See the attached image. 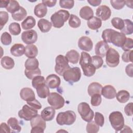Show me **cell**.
Returning a JSON list of instances; mask_svg holds the SVG:
<instances>
[{
    "mask_svg": "<svg viewBox=\"0 0 133 133\" xmlns=\"http://www.w3.org/2000/svg\"><path fill=\"white\" fill-rule=\"evenodd\" d=\"M79 64L85 76L90 77L95 74L96 69L91 63V57L88 53L85 51L81 52Z\"/></svg>",
    "mask_w": 133,
    "mask_h": 133,
    "instance_id": "6da1fadb",
    "label": "cell"
},
{
    "mask_svg": "<svg viewBox=\"0 0 133 133\" xmlns=\"http://www.w3.org/2000/svg\"><path fill=\"white\" fill-rule=\"evenodd\" d=\"M69 12L65 10L60 9L53 14L50 20L52 25L56 28H60L64 25V22H66L70 18Z\"/></svg>",
    "mask_w": 133,
    "mask_h": 133,
    "instance_id": "7a4b0ae2",
    "label": "cell"
},
{
    "mask_svg": "<svg viewBox=\"0 0 133 133\" xmlns=\"http://www.w3.org/2000/svg\"><path fill=\"white\" fill-rule=\"evenodd\" d=\"M76 115L75 112L71 110L60 112L56 117V122L59 125H71L76 121Z\"/></svg>",
    "mask_w": 133,
    "mask_h": 133,
    "instance_id": "3957f363",
    "label": "cell"
},
{
    "mask_svg": "<svg viewBox=\"0 0 133 133\" xmlns=\"http://www.w3.org/2000/svg\"><path fill=\"white\" fill-rule=\"evenodd\" d=\"M109 121L111 126L116 132L119 131L124 126V118L122 113L119 111H114L109 115Z\"/></svg>",
    "mask_w": 133,
    "mask_h": 133,
    "instance_id": "277c9868",
    "label": "cell"
},
{
    "mask_svg": "<svg viewBox=\"0 0 133 133\" xmlns=\"http://www.w3.org/2000/svg\"><path fill=\"white\" fill-rule=\"evenodd\" d=\"M77 111L82 118L86 122H91L94 116V112L89 105L85 102H81L77 107Z\"/></svg>",
    "mask_w": 133,
    "mask_h": 133,
    "instance_id": "5b68a950",
    "label": "cell"
},
{
    "mask_svg": "<svg viewBox=\"0 0 133 133\" xmlns=\"http://www.w3.org/2000/svg\"><path fill=\"white\" fill-rule=\"evenodd\" d=\"M30 125L32 127L31 133H43L46 127L45 121L39 114L36 115L30 121Z\"/></svg>",
    "mask_w": 133,
    "mask_h": 133,
    "instance_id": "8992f818",
    "label": "cell"
},
{
    "mask_svg": "<svg viewBox=\"0 0 133 133\" xmlns=\"http://www.w3.org/2000/svg\"><path fill=\"white\" fill-rule=\"evenodd\" d=\"M63 77L64 79L68 82L71 83L77 82L81 77V71L78 67L70 68L64 72Z\"/></svg>",
    "mask_w": 133,
    "mask_h": 133,
    "instance_id": "52a82bcc",
    "label": "cell"
},
{
    "mask_svg": "<svg viewBox=\"0 0 133 133\" xmlns=\"http://www.w3.org/2000/svg\"><path fill=\"white\" fill-rule=\"evenodd\" d=\"M56 65L55 70L56 73L60 76H62L64 72L70 68L66 58L61 55L57 56L55 60Z\"/></svg>",
    "mask_w": 133,
    "mask_h": 133,
    "instance_id": "ba28073f",
    "label": "cell"
},
{
    "mask_svg": "<svg viewBox=\"0 0 133 133\" xmlns=\"http://www.w3.org/2000/svg\"><path fill=\"white\" fill-rule=\"evenodd\" d=\"M47 101L48 103L56 110L62 108L65 103L63 97L61 95L56 92L50 93L49 95L48 96Z\"/></svg>",
    "mask_w": 133,
    "mask_h": 133,
    "instance_id": "9c48e42d",
    "label": "cell"
},
{
    "mask_svg": "<svg viewBox=\"0 0 133 133\" xmlns=\"http://www.w3.org/2000/svg\"><path fill=\"white\" fill-rule=\"evenodd\" d=\"M107 64L111 68L117 66L119 63V55L117 51L112 48H109L105 55Z\"/></svg>",
    "mask_w": 133,
    "mask_h": 133,
    "instance_id": "30bf717a",
    "label": "cell"
},
{
    "mask_svg": "<svg viewBox=\"0 0 133 133\" xmlns=\"http://www.w3.org/2000/svg\"><path fill=\"white\" fill-rule=\"evenodd\" d=\"M126 39V37L124 34L112 30L109 37V43H112L114 45L122 47L124 44Z\"/></svg>",
    "mask_w": 133,
    "mask_h": 133,
    "instance_id": "8fae6325",
    "label": "cell"
},
{
    "mask_svg": "<svg viewBox=\"0 0 133 133\" xmlns=\"http://www.w3.org/2000/svg\"><path fill=\"white\" fill-rule=\"evenodd\" d=\"M37 114V110L27 104L24 105L22 109L18 112L19 117L26 121H31Z\"/></svg>",
    "mask_w": 133,
    "mask_h": 133,
    "instance_id": "7c38bea8",
    "label": "cell"
},
{
    "mask_svg": "<svg viewBox=\"0 0 133 133\" xmlns=\"http://www.w3.org/2000/svg\"><path fill=\"white\" fill-rule=\"evenodd\" d=\"M37 32L34 30H29L22 32L21 34L22 41L27 45L33 44L37 40Z\"/></svg>",
    "mask_w": 133,
    "mask_h": 133,
    "instance_id": "4fadbf2b",
    "label": "cell"
},
{
    "mask_svg": "<svg viewBox=\"0 0 133 133\" xmlns=\"http://www.w3.org/2000/svg\"><path fill=\"white\" fill-rule=\"evenodd\" d=\"M96 14L97 17L101 20L105 21L110 18L111 10L108 6L106 5H101L97 8Z\"/></svg>",
    "mask_w": 133,
    "mask_h": 133,
    "instance_id": "5bb4252c",
    "label": "cell"
},
{
    "mask_svg": "<svg viewBox=\"0 0 133 133\" xmlns=\"http://www.w3.org/2000/svg\"><path fill=\"white\" fill-rule=\"evenodd\" d=\"M78 46L82 50L90 51L92 49L93 43L89 37L82 36L78 41Z\"/></svg>",
    "mask_w": 133,
    "mask_h": 133,
    "instance_id": "9a60e30c",
    "label": "cell"
},
{
    "mask_svg": "<svg viewBox=\"0 0 133 133\" xmlns=\"http://www.w3.org/2000/svg\"><path fill=\"white\" fill-rule=\"evenodd\" d=\"M109 49V45L103 41L98 42L95 46V52L97 56L104 57Z\"/></svg>",
    "mask_w": 133,
    "mask_h": 133,
    "instance_id": "2e32d148",
    "label": "cell"
},
{
    "mask_svg": "<svg viewBox=\"0 0 133 133\" xmlns=\"http://www.w3.org/2000/svg\"><path fill=\"white\" fill-rule=\"evenodd\" d=\"M61 80L60 77L56 74H50L46 79V85L51 89L58 88L60 85Z\"/></svg>",
    "mask_w": 133,
    "mask_h": 133,
    "instance_id": "e0dca14e",
    "label": "cell"
},
{
    "mask_svg": "<svg viewBox=\"0 0 133 133\" xmlns=\"http://www.w3.org/2000/svg\"><path fill=\"white\" fill-rule=\"evenodd\" d=\"M20 96L22 100L26 102L32 101L35 99V95L33 90L29 87L22 88L20 91Z\"/></svg>",
    "mask_w": 133,
    "mask_h": 133,
    "instance_id": "ac0fdd59",
    "label": "cell"
},
{
    "mask_svg": "<svg viewBox=\"0 0 133 133\" xmlns=\"http://www.w3.org/2000/svg\"><path fill=\"white\" fill-rule=\"evenodd\" d=\"M101 95L108 99H114L116 97V91L115 88L110 85H107L102 87Z\"/></svg>",
    "mask_w": 133,
    "mask_h": 133,
    "instance_id": "d6986e66",
    "label": "cell"
},
{
    "mask_svg": "<svg viewBox=\"0 0 133 133\" xmlns=\"http://www.w3.org/2000/svg\"><path fill=\"white\" fill-rule=\"evenodd\" d=\"M55 114V109L54 108L47 107L42 111L41 115L45 121H50L54 119Z\"/></svg>",
    "mask_w": 133,
    "mask_h": 133,
    "instance_id": "ffe728a7",
    "label": "cell"
},
{
    "mask_svg": "<svg viewBox=\"0 0 133 133\" xmlns=\"http://www.w3.org/2000/svg\"><path fill=\"white\" fill-rule=\"evenodd\" d=\"M10 51L14 56L20 57L25 53V47L22 44H15L11 47Z\"/></svg>",
    "mask_w": 133,
    "mask_h": 133,
    "instance_id": "44dd1931",
    "label": "cell"
},
{
    "mask_svg": "<svg viewBox=\"0 0 133 133\" xmlns=\"http://www.w3.org/2000/svg\"><path fill=\"white\" fill-rule=\"evenodd\" d=\"M102 86L98 82H92L90 83L88 87V94L90 96L94 94H101Z\"/></svg>",
    "mask_w": 133,
    "mask_h": 133,
    "instance_id": "7402d4cb",
    "label": "cell"
},
{
    "mask_svg": "<svg viewBox=\"0 0 133 133\" xmlns=\"http://www.w3.org/2000/svg\"><path fill=\"white\" fill-rule=\"evenodd\" d=\"M79 16L82 19L88 20L94 17L93 10L88 6H84L79 10Z\"/></svg>",
    "mask_w": 133,
    "mask_h": 133,
    "instance_id": "603a6c76",
    "label": "cell"
},
{
    "mask_svg": "<svg viewBox=\"0 0 133 133\" xmlns=\"http://www.w3.org/2000/svg\"><path fill=\"white\" fill-rule=\"evenodd\" d=\"M24 55L29 58H35L38 55L37 47L34 44L27 45L25 47Z\"/></svg>",
    "mask_w": 133,
    "mask_h": 133,
    "instance_id": "cb8c5ba5",
    "label": "cell"
},
{
    "mask_svg": "<svg viewBox=\"0 0 133 133\" xmlns=\"http://www.w3.org/2000/svg\"><path fill=\"white\" fill-rule=\"evenodd\" d=\"M37 26L42 32L46 33L50 30L52 23L45 19H41L37 22Z\"/></svg>",
    "mask_w": 133,
    "mask_h": 133,
    "instance_id": "d4e9b609",
    "label": "cell"
},
{
    "mask_svg": "<svg viewBox=\"0 0 133 133\" xmlns=\"http://www.w3.org/2000/svg\"><path fill=\"white\" fill-rule=\"evenodd\" d=\"M69 62L72 64H76L78 63L80 59L79 53L75 50L72 49L66 52L65 56Z\"/></svg>",
    "mask_w": 133,
    "mask_h": 133,
    "instance_id": "484cf974",
    "label": "cell"
},
{
    "mask_svg": "<svg viewBox=\"0 0 133 133\" xmlns=\"http://www.w3.org/2000/svg\"><path fill=\"white\" fill-rule=\"evenodd\" d=\"M36 24V20L35 18L31 16H29L22 22L21 27L23 30H30L32 29Z\"/></svg>",
    "mask_w": 133,
    "mask_h": 133,
    "instance_id": "4316f807",
    "label": "cell"
},
{
    "mask_svg": "<svg viewBox=\"0 0 133 133\" xmlns=\"http://www.w3.org/2000/svg\"><path fill=\"white\" fill-rule=\"evenodd\" d=\"M34 12L38 18H43L47 14V8L43 3H39L35 6Z\"/></svg>",
    "mask_w": 133,
    "mask_h": 133,
    "instance_id": "83f0119b",
    "label": "cell"
},
{
    "mask_svg": "<svg viewBox=\"0 0 133 133\" xmlns=\"http://www.w3.org/2000/svg\"><path fill=\"white\" fill-rule=\"evenodd\" d=\"M7 124L10 127L12 132H19L21 130V127L20 126L18 121L15 117L9 118L7 121Z\"/></svg>",
    "mask_w": 133,
    "mask_h": 133,
    "instance_id": "f1b7e54d",
    "label": "cell"
},
{
    "mask_svg": "<svg viewBox=\"0 0 133 133\" xmlns=\"http://www.w3.org/2000/svg\"><path fill=\"white\" fill-rule=\"evenodd\" d=\"M36 90L38 96L41 98H46L50 94L49 87L46 85V84L39 85L36 88Z\"/></svg>",
    "mask_w": 133,
    "mask_h": 133,
    "instance_id": "f546056e",
    "label": "cell"
},
{
    "mask_svg": "<svg viewBox=\"0 0 133 133\" xmlns=\"http://www.w3.org/2000/svg\"><path fill=\"white\" fill-rule=\"evenodd\" d=\"M87 25L89 29L96 30L101 26L102 21L97 17H93L87 21Z\"/></svg>",
    "mask_w": 133,
    "mask_h": 133,
    "instance_id": "4dcf8cb0",
    "label": "cell"
},
{
    "mask_svg": "<svg viewBox=\"0 0 133 133\" xmlns=\"http://www.w3.org/2000/svg\"><path fill=\"white\" fill-rule=\"evenodd\" d=\"M2 66L7 70L12 69L15 66V62L12 58L8 56H4L1 60Z\"/></svg>",
    "mask_w": 133,
    "mask_h": 133,
    "instance_id": "1f68e13d",
    "label": "cell"
},
{
    "mask_svg": "<svg viewBox=\"0 0 133 133\" xmlns=\"http://www.w3.org/2000/svg\"><path fill=\"white\" fill-rule=\"evenodd\" d=\"M39 62L38 60L35 58H28L24 63L25 70H34L38 68Z\"/></svg>",
    "mask_w": 133,
    "mask_h": 133,
    "instance_id": "d6a6232c",
    "label": "cell"
},
{
    "mask_svg": "<svg viewBox=\"0 0 133 133\" xmlns=\"http://www.w3.org/2000/svg\"><path fill=\"white\" fill-rule=\"evenodd\" d=\"M117 100L120 103H125L130 98V94L125 90H121L118 91L116 95Z\"/></svg>",
    "mask_w": 133,
    "mask_h": 133,
    "instance_id": "836d02e7",
    "label": "cell"
},
{
    "mask_svg": "<svg viewBox=\"0 0 133 133\" xmlns=\"http://www.w3.org/2000/svg\"><path fill=\"white\" fill-rule=\"evenodd\" d=\"M124 22V27L121 30V33L125 35H130L133 33V23L129 19L123 20Z\"/></svg>",
    "mask_w": 133,
    "mask_h": 133,
    "instance_id": "e575fe53",
    "label": "cell"
},
{
    "mask_svg": "<svg viewBox=\"0 0 133 133\" xmlns=\"http://www.w3.org/2000/svg\"><path fill=\"white\" fill-rule=\"evenodd\" d=\"M26 10L23 7L20 6L18 11L11 14V17L15 20L20 21L25 18V17L26 16Z\"/></svg>",
    "mask_w": 133,
    "mask_h": 133,
    "instance_id": "d590c367",
    "label": "cell"
},
{
    "mask_svg": "<svg viewBox=\"0 0 133 133\" xmlns=\"http://www.w3.org/2000/svg\"><path fill=\"white\" fill-rule=\"evenodd\" d=\"M20 6L19 5V4L17 1L12 0L9 1V3L8 4L6 9L7 11L12 14L18 11L20 9Z\"/></svg>",
    "mask_w": 133,
    "mask_h": 133,
    "instance_id": "8d00e7d4",
    "label": "cell"
},
{
    "mask_svg": "<svg viewBox=\"0 0 133 133\" xmlns=\"http://www.w3.org/2000/svg\"><path fill=\"white\" fill-rule=\"evenodd\" d=\"M69 24L72 28H77L80 26L81 21L77 16L71 14L69 20Z\"/></svg>",
    "mask_w": 133,
    "mask_h": 133,
    "instance_id": "74e56055",
    "label": "cell"
},
{
    "mask_svg": "<svg viewBox=\"0 0 133 133\" xmlns=\"http://www.w3.org/2000/svg\"><path fill=\"white\" fill-rule=\"evenodd\" d=\"M9 32L13 35H18L21 31L20 24L17 22H12L9 25Z\"/></svg>",
    "mask_w": 133,
    "mask_h": 133,
    "instance_id": "f35d334b",
    "label": "cell"
},
{
    "mask_svg": "<svg viewBox=\"0 0 133 133\" xmlns=\"http://www.w3.org/2000/svg\"><path fill=\"white\" fill-rule=\"evenodd\" d=\"M86 131L88 133H97L99 130V126L95 122L91 121L88 122L86 127Z\"/></svg>",
    "mask_w": 133,
    "mask_h": 133,
    "instance_id": "ab89813d",
    "label": "cell"
},
{
    "mask_svg": "<svg viewBox=\"0 0 133 133\" xmlns=\"http://www.w3.org/2000/svg\"><path fill=\"white\" fill-rule=\"evenodd\" d=\"M112 25L116 29L121 30L123 29L124 25V20L118 17H114L111 20Z\"/></svg>",
    "mask_w": 133,
    "mask_h": 133,
    "instance_id": "60d3db41",
    "label": "cell"
},
{
    "mask_svg": "<svg viewBox=\"0 0 133 133\" xmlns=\"http://www.w3.org/2000/svg\"><path fill=\"white\" fill-rule=\"evenodd\" d=\"M24 74L28 78L32 79L35 76L40 75L41 74V71L39 68L34 70H27L25 69Z\"/></svg>",
    "mask_w": 133,
    "mask_h": 133,
    "instance_id": "b9f144b4",
    "label": "cell"
},
{
    "mask_svg": "<svg viewBox=\"0 0 133 133\" xmlns=\"http://www.w3.org/2000/svg\"><path fill=\"white\" fill-rule=\"evenodd\" d=\"M46 80L45 77L41 75H38L35 76L32 79V85L34 88H36L39 85L45 84Z\"/></svg>",
    "mask_w": 133,
    "mask_h": 133,
    "instance_id": "7bdbcfd3",
    "label": "cell"
},
{
    "mask_svg": "<svg viewBox=\"0 0 133 133\" xmlns=\"http://www.w3.org/2000/svg\"><path fill=\"white\" fill-rule=\"evenodd\" d=\"M1 41L4 45L7 46L10 45L12 41V38L10 34L7 32H3L1 36Z\"/></svg>",
    "mask_w": 133,
    "mask_h": 133,
    "instance_id": "ee69618b",
    "label": "cell"
},
{
    "mask_svg": "<svg viewBox=\"0 0 133 133\" xmlns=\"http://www.w3.org/2000/svg\"><path fill=\"white\" fill-rule=\"evenodd\" d=\"M91 63L96 69L100 68L103 63L102 58L98 56H93L91 57Z\"/></svg>",
    "mask_w": 133,
    "mask_h": 133,
    "instance_id": "f6af8a7d",
    "label": "cell"
},
{
    "mask_svg": "<svg viewBox=\"0 0 133 133\" xmlns=\"http://www.w3.org/2000/svg\"><path fill=\"white\" fill-rule=\"evenodd\" d=\"M102 101V98L100 94H94L91 96L90 103L94 107L99 106Z\"/></svg>",
    "mask_w": 133,
    "mask_h": 133,
    "instance_id": "bcb514c9",
    "label": "cell"
},
{
    "mask_svg": "<svg viewBox=\"0 0 133 133\" xmlns=\"http://www.w3.org/2000/svg\"><path fill=\"white\" fill-rule=\"evenodd\" d=\"M59 5L62 8L72 9L74 7V1L73 0H60Z\"/></svg>",
    "mask_w": 133,
    "mask_h": 133,
    "instance_id": "7dc6e473",
    "label": "cell"
},
{
    "mask_svg": "<svg viewBox=\"0 0 133 133\" xmlns=\"http://www.w3.org/2000/svg\"><path fill=\"white\" fill-rule=\"evenodd\" d=\"M9 19L8 14L6 11H0V26L1 30L2 29L3 26L7 22Z\"/></svg>",
    "mask_w": 133,
    "mask_h": 133,
    "instance_id": "c3c4849f",
    "label": "cell"
},
{
    "mask_svg": "<svg viewBox=\"0 0 133 133\" xmlns=\"http://www.w3.org/2000/svg\"><path fill=\"white\" fill-rule=\"evenodd\" d=\"M95 122L100 127H102L104 123V117L102 114L97 112L95 114Z\"/></svg>",
    "mask_w": 133,
    "mask_h": 133,
    "instance_id": "681fc988",
    "label": "cell"
},
{
    "mask_svg": "<svg viewBox=\"0 0 133 133\" xmlns=\"http://www.w3.org/2000/svg\"><path fill=\"white\" fill-rule=\"evenodd\" d=\"M132 52L133 51L132 50L126 51H125L122 56V60L125 62H132Z\"/></svg>",
    "mask_w": 133,
    "mask_h": 133,
    "instance_id": "f907efd6",
    "label": "cell"
},
{
    "mask_svg": "<svg viewBox=\"0 0 133 133\" xmlns=\"http://www.w3.org/2000/svg\"><path fill=\"white\" fill-rule=\"evenodd\" d=\"M110 3L111 4V6L113 7V8H114L116 10H119L122 9L125 5V1H118V0H116V1H110Z\"/></svg>",
    "mask_w": 133,
    "mask_h": 133,
    "instance_id": "816d5d0a",
    "label": "cell"
},
{
    "mask_svg": "<svg viewBox=\"0 0 133 133\" xmlns=\"http://www.w3.org/2000/svg\"><path fill=\"white\" fill-rule=\"evenodd\" d=\"M133 48V40L132 39L130 38H126V41L123 45V46L122 47V49L126 51L130 50V49H132Z\"/></svg>",
    "mask_w": 133,
    "mask_h": 133,
    "instance_id": "f5cc1de1",
    "label": "cell"
},
{
    "mask_svg": "<svg viewBox=\"0 0 133 133\" xmlns=\"http://www.w3.org/2000/svg\"><path fill=\"white\" fill-rule=\"evenodd\" d=\"M26 103L29 105L31 106V107L34 108L36 110H39L42 108L41 104L36 99H35L34 100L31 101H28V102H26Z\"/></svg>",
    "mask_w": 133,
    "mask_h": 133,
    "instance_id": "db71d44e",
    "label": "cell"
},
{
    "mask_svg": "<svg viewBox=\"0 0 133 133\" xmlns=\"http://www.w3.org/2000/svg\"><path fill=\"white\" fill-rule=\"evenodd\" d=\"M132 102H130L126 105L124 108V112L128 116H132Z\"/></svg>",
    "mask_w": 133,
    "mask_h": 133,
    "instance_id": "11a10c76",
    "label": "cell"
},
{
    "mask_svg": "<svg viewBox=\"0 0 133 133\" xmlns=\"http://www.w3.org/2000/svg\"><path fill=\"white\" fill-rule=\"evenodd\" d=\"M0 132H10L11 129L8 124L5 123H2L0 127Z\"/></svg>",
    "mask_w": 133,
    "mask_h": 133,
    "instance_id": "9f6ffc18",
    "label": "cell"
},
{
    "mask_svg": "<svg viewBox=\"0 0 133 133\" xmlns=\"http://www.w3.org/2000/svg\"><path fill=\"white\" fill-rule=\"evenodd\" d=\"M132 68H133V64L132 63H130L128 64L125 68V72L127 75L130 77H132L133 73H132Z\"/></svg>",
    "mask_w": 133,
    "mask_h": 133,
    "instance_id": "6f0895ef",
    "label": "cell"
},
{
    "mask_svg": "<svg viewBox=\"0 0 133 133\" xmlns=\"http://www.w3.org/2000/svg\"><path fill=\"white\" fill-rule=\"evenodd\" d=\"M57 3V1H48V0H43L42 3L44 4L46 6L49 7H52L55 6Z\"/></svg>",
    "mask_w": 133,
    "mask_h": 133,
    "instance_id": "680465c9",
    "label": "cell"
},
{
    "mask_svg": "<svg viewBox=\"0 0 133 133\" xmlns=\"http://www.w3.org/2000/svg\"><path fill=\"white\" fill-rule=\"evenodd\" d=\"M87 2L90 5L94 7H96L99 5L101 3V0H88Z\"/></svg>",
    "mask_w": 133,
    "mask_h": 133,
    "instance_id": "91938a15",
    "label": "cell"
},
{
    "mask_svg": "<svg viewBox=\"0 0 133 133\" xmlns=\"http://www.w3.org/2000/svg\"><path fill=\"white\" fill-rule=\"evenodd\" d=\"M119 131L121 132H131L132 130L129 127H128L126 125H125V126H124L123 128Z\"/></svg>",
    "mask_w": 133,
    "mask_h": 133,
    "instance_id": "94428289",
    "label": "cell"
},
{
    "mask_svg": "<svg viewBox=\"0 0 133 133\" xmlns=\"http://www.w3.org/2000/svg\"><path fill=\"white\" fill-rule=\"evenodd\" d=\"M9 3V1H0V7L6 8L8 4Z\"/></svg>",
    "mask_w": 133,
    "mask_h": 133,
    "instance_id": "6125c7cd",
    "label": "cell"
}]
</instances>
